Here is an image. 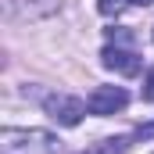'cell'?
Wrapping results in <instances>:
<instances>
[{"label":"cell","mask_w":154,"mask_h":154,"mask_svg":"<svg viewBox=\"0 0 154 154\" xmlns=\"http://www.w3.org/2000/svg\"><path fill=\"white\" fill-rule=\"evenodd\" d=\"M0 154H61V140L43 129H4Z\"/></svg>","instance_id":"obj_1"},{"label":"cell","mask_w":154,"mask_h":154,"mask_svg":"<svg viewBox=\"0 0 154 154\" xmlns=\"http://www.w3.org/2000/svg\"><path fill=\"white\" fill-rule=\"evenodd\" d=\"M143 100H154V68L147 75V82H143Z\"/></svg>","instance_id":"obj_8"},{"label":"cell","mask_w":154,"mask_h":154,"mask_svg":"<svg viewBox=\"0 0 154 154\" xmlns=\"http://www.w3.org/2000/svg\"><path fill=\"white\" fill-rule=\"evenodd\" d=\"M100 61H104V68H111L118 75H136L140 72V54L136 50H125V47H104Z\"/></svg>","instance_id":"obj_5"},{"label":"cell","mask_w":154,"mask_h":154,"mask_svg":"<svg viewBox=\"0 0 154 154\" xmlns=\"http://www.w3.org/2000/svg\"><path fill=\"white\" fill-rule=\"evenodd\" d=\"M61 11V0H4V18L7 22H36Z\"/></svg>","instance_id":"obj_3"},{"label":"cell","mask_w":154,"mask_h":154,"mask_svg":"<svg viewBox=\"0 0 154 154\" xmlns=\"http://www.w3.org/2000/svg\"><path fill=\"white\" fill-rule=\"evenodd\" d=\"M43 111L54 118L57 125H68V129H72V125L82 122V115H86L90 108H86L79 97H72V93H50V97L43 100Z\"/></svg>","instance_id":"obj_2"},{"label":"cell","mask_w":154,"mask_h":154,"mask_svg":"<svg viewBox=\"0 0 154 154\" xmlns=\"http://www.w3.org/2000/svg\"><path fill=\"white\" fill-rule=\"evenodd\" d=\"M125 147H129V140L118 136V140H100V143H93L86 154H125Z\"/></svg>","instance_id":"obj_7"},{"label":"cell","mask_w":154,"mask_h":154,"mask_svg":"<svg viewBox=\"0 0 154 154\" xmlns=\"http://www.w3.org/2000/svg\"><path fill=\"white\" fill-rule=\"evenodd\" d=\"M147 4H154V0H100L97 7H100V14H118V11H125V7H147Z\"/></svg>","instance_id":"obj_6"},{"label":"cell","mask_w":154,"mask_h":154,"mask_svg":"<svg viewBox=\"0 0 154 154\" xmlns=\"http://www.w3.org/2000/svg\"><path fill=\"white\" fill-rule=\"evenodd\" d=\"M125 104H129V93H125L122 86H97V90L86 97L90 115H100V118H108V115H115V111H122Z\"/></svg>","instance_id":"obj_4"}]
</instances>
